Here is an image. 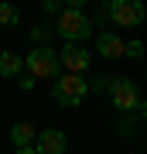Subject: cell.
Returning a JSON list of instances; mask_svg holds the SVG:
<instances>
[{
    "mask_svg": "<svg viewBox=\"0 0 147 154\" xmlns=\"http://www.w3.org/2000/svg\"><path fill=\"white\" fill-rule=\"evenodd\" d=\"M58 34L65 41H86L93 34V24L82 14V7H62L58 11Z\"/></svg>",
    "mask_w": 147,
    "mask_h": 154,
    "instance_id": "cell-1",
    "label": "cell"
},
{
    "mask_svg": "<svg viewBox=\"0 0 147 154\" xmlns=\"http://www.w3.org/2000/svg\"><path fill=\"white\" fill-rule=\"evenodd\" d=\"M86 93H89V86H86V79H82L79 72L55 75V89H51L55 103H62V106H79L82 99H86Z\"/></svg>",
    "mask_w": 147,
    "mask_h": 154,
    "instance_id": "cell-2",
    "label": "cell"
},
{
    "mask_svg": "<svg viewBox=\"0 0 147 154\" xmlns=\"http://www.w3.org/2000/svg\"><path fill=\"white\" fill-rule=\"evenodd\" d=\"M24 69H27V75H34V79H55L58 69H62V62H58V55H55V48L38 45V48L24 58Z\"/></svg>",
    "mask_w": 147,
    "mask_h": 154,
    "instance_id": "cell-3",
    "label": "cell"
},
{
    "mask_svg": "<svg viewBox=\"0 0 147 154\" xmlns=\"http://www.w3.org/2000/svg\"><path fill=\"white\" fill-rule=\"evenodd\" d=\"M147 17L144 0H109V21L116 28H140Z\"/></svg>",
    "mask_w": 147,
    "mask_h": 154,
    "instance_id": "cell-4",
    "label": "cell"
},
{
    "mask_svg": "<svg viewBox=\"0 0 147 154\" xmlns=\"http://www.w3.org/2000/svg\"><path fill=\"white\" fill-rule=\"evenodd\" d=\"M106 86H109V99H113V106H116L120 113L137 110V103H140V89H137L133 79H127V75H113Z\"/></svg>",
    "mask_w": 147,
    "mask_h": 154,
    "instance_id": "cell-5",
    "label": "cell"
},
{
    "mask_svg": "<svg viewBox=\"0 0 147 154\" xmlns=\"http://www.w3.org/2000/svg\"><path fill=\"white\" fill-rule=\"evenodd\" d=\"M58 62H62L69 72H79V75H82V72L89 69V51L82 48L79 41H65V48L58 51Z\"/></svg>",
    "mask_w": 147,
    "mask_h": 154,
    "instance_id": "cell-6",
    "label": "cell"
},
{
    "mask_svg": "<svg viewBox=\"0 0 147 154\" xmlns=\"http://www.w3.org/2000/svg\"><path fill=\"white\" fill-rule=\"evenodd\" d=\"M34 147L38 154H65V134L62 130H38V137H34Z\"/></svg>",
    "mask_w": 147,
    "mask_h": 154,
    "instance_id": "cell-7",
    "label": "cell"
},
{
    "mask_svg": "<svg viewBox=\"0 0 147 154\" xmlns=\"http://www.w3.org/2000/svg\"><path fill=\"white\" fill-rule=\"evenodd\" d=\"M96 48H99V55H103V58H123V51H127V41L120 38V34H99Z\"/></svg>",
    "mask_w": 147,
    "mask_h": 154,
    "instance_id": "cell-8",
    "label": "cell"
},
{
    "mask_svg": "<svg viewBox=\"0 0 147 154\" xmlns=\"http://www.w3.org/2000/svg\"><path fill=\"white\" fill-rule=\"evenodd\" d=\"M34 137H38V127H34L31 120H17L11 127V140L17 144V147H27V144H34Z\"/></svg>",
    "mask_w": 147,
    "mask_h": 154,
    "instance_id": "cell-9",
    "label": "cell"
},
{
    "mask_svg": "<svg viewBox=\"0 0 147 154\" xmlns=\"http://www.w3.org/2000/svg\"><path fill=\"white\" fill-rule=\"evenodd\" d=\"M24 72V58L14 55V51H0V75L4 79H14Z\"/></svg>",
    "mask_w": 147,
    "mask_h": 154,
    "instance_id": "cell-10",
    "label": "cell"
},
{
    "mask_svg": "<svg viewBox=\"0 0 147 154\" xmlns=\"http://www.w3.org/2000/svg\"><path fill=\"white\" fill-rule=\"evenodd\" d=\"M17 21H21L17 7H14V4H7V0H0V24H4V28H14Z\"/></svg>",
    "mask_w": 147,
    "mask_h": 154,
    "instance_id": "cell-11",
    "label": "cell"
},
{
    "mask_svg": "<svg viewBox=\"0 0 147 154\" xmlns=\"http://www.w3.org/2000/svg\"><path fill=\"white\" fill-rule=\"evenodd\" d=\"M123 55L140 58V55H144V41H137V38H133V41H127V51H123Z\"/></svg>",
    "mask_w": 147,
    "mask_h": 154,
    "instance_id": "cell-12",
    "label": "cell"
},
{
    "mask_svg": "<svg viewBox=\"0 0 147 154\" xmlns=\"http://www.w3.org/2000/svg\"><path fill=\"white\" fill-rule=\"evenodd\" d=\"M31 38L38 41V45H44V41L51 38V31H48V28H34V31H31Z\"/></svg>",
    "mask_w": 147,
    "mask_h": 154,
    "instance_id": "cell-13",
    "label": "cell"
},
{
    "mask_svg": "<svg viewBox=\"0 0 147 154\" xmlns=\"http://www.w3.org/2000/svg\"><path fill=\"white\" fill-rule=\"evenodd\" d=\"M62 7H65V0H44V11L48 14H58Z\"/></svg>",
    "mask_w": 147,
    "mask_h": 154,
    "instance_id": "cell-14",
    "label": "cell"
},
{
    "mask_svg": "<svg viewBox=\"0 0 147 154\" xmlns=\"http://www.w3.org/2000/svg\"><path fill=\"white\" fill-rule=\"evenodd\" d=\"M21 89L31 93V89H34V75H21Z\"/></svg>",
    "mask_w": 147,
    "mask_h": 154,
    "instance_id": "cell-15",
    "label": "cell"
},
{
    "mask_svg": "<svg viewBox=\"0 0 147 154\" xmlns=\"http://www.w3.org/2000/svg\"><path fill=\"white\" fill-rule=\"evenodd\" d=\"M14 154H38V147H34V144H27V147H17Z\"/></svg>",
    "mask_w": 147,
    "mask_h": 154,
    "instance_id": "cell-16",
    "label": "cell"
},
{
    "mask_svg": "<svg viewBox=\"0 0 147 154\" xmlns=\"http://www.w3.org/2000/svg\"><path fill=\"white\" fill-rule=\"evenodd\" d=\"M137 110H140V116L147 120V96H140V103H137Z\"/></svg>",
    "mask_w": 147,
    "mask_h": 154,
    "instance_id": "cell-17",
    "label": "cell"
},
{
    "mask_svg": "<svg viewBox=\"0 0 147 154\" xmlns=\"http://www.w3.org/2000/svg\"><path fill=\"white\" fill-rule=\"evenodd\" d=\"M89 0H65V7H86Z\"/></svg>",
    "mask_w": 147,
    "mask_h": 154,
    "instance_id": "cell-18",
    "label": "cell"
}]
</instances>
